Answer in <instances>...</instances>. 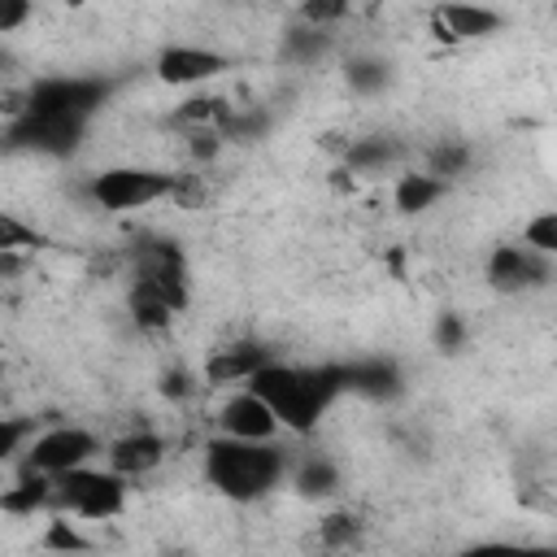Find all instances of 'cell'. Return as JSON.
<instances>
[{
	"label": "cell",
	"mask_w": 557,
	"mask_h": 557,
	"mask_svg": "<svg viewBox=\"0 0 557 557\" xmlns=\"http://www.w3.org/2000/svg\"><path fill=\"white\" fill-rule=\"evenodd\" d=\"M218 422H222V435H231V440H248V444H270V440L283 431L278 418H274V409H270L252 387L235 392V396L222 405Z\"/></svg>",
	"instance_id": "obj_11"
},
{
	"label": "cell",
	"mask_w": 557,
	"mask_h": 557,
	"mask_svg": "<svg viewBox=\"0 0 557 557\" xmlns=\"http://www.w3.org/2000/svg\"><path fill=\"white\" fill-rule=\"evenodd\" d=\"M161 557H191V553H183V548H170V553H161Z\"/></svg>",
	"instance_id": "obj_37"
},
{
	"label": "cell",
	"mask_w": 557,
	"mask_h": 557,
	"mask_svg": "<svg viewBox=\"0 0 557 557\" xmlns=\"http://www.w3.org/2000/svg\"><path fill=\"white\" fill-rule=\"evenodd\" d=\"M270 361H274L270 348H261L257 339H235L205 357V379L209 383H252Z\"/></svg>",
	"instance_id": "obj_14"
},
{
	"label": "cell",
	"mask_w": 557,
	"mask_h": 557,
	"mask_svg": "<svg viewBox=\"0 0 557 557\" xmlns=\"http://www.w3.org/2000/svg\"><path fill=\"white\" fill-rule=\"evenodd\" d=\"M96 453H100V440L87 426H48V431H39L30 440V448L22 453V466L17 470L44 474V479H61L70 470L91 466Z\"/></svg>",
	"instance_id": "obj_6"
},
{
	"label": "cell",
	"mask_w": 557,
	"mask_h": 557,
	"mask_svg": "<svg viewBox=\"0 0 557 557\" xmlns=\"http://www.w3.org/2000/svg\"><path fill=\"white\" fill-rule=\"evenodd\" d=\"M183 174L170 170H148V165H109L100 174L87 178V200L104 213H126V209H144L157 205L165 196L178 200Z\"/></svg>",
	"instance_id": "obj_4"
},
{
	"label": "cell",
	"mask_w": 557,
	"mask_h": 557,
	"mask_svg": "<svg viewBox=\"0 0 557 557\" xmlns=\"http://www.w3.org/2000/svg\"><path fill=\"white\" fill-rule=\"evenodd\" d=\"M235 117V104H226L222 96H187L178 109H174V126L178 131H226V122Z\"/></svg>",
	"instance_id": "obj_21"
},
{
	"label": "cell",
	"mask_w": 557,
	"mask_h": 557,
	"mask_svg": "<svg viewBox=\"0 0 557 557\" xmlns=\"http://www.w3.org/2000/svg\"><path fill=\"white\" fill-rule=\"evenodd\" d=\"M26 17H30V4H22V0H13V4H9L4 13H0V35H9L13 26H22Z\"/></svg>",
	"instance_id": "obj_36"
},
{
	"label": "cell",
	"mask_w": 557,
	"mask_h": 557,
	"mask_svg": "<svg viewBox=\"0 0 557 557\" xmlns=\"http://www.w3.org/2000/svg\"><path fill=\"white\" fill-rule=\"evenodd\" d=\"M287 474H292V461L274 444H248L231 435H218L205 444V479L218 496L235 505H252L270 496Z\"/></svg>",
	"instance_id": "obj_2"
},
{
	"label": "cell",
	"mask_w": 557,
	"mask_h": 557,
	"mask_svg": "<svg viewBox=\"0 0 557 557\" xmlns=\"http://www.w3.org/2000/svg\"><path fill=\"white\" fill-rule=\"evenodd\" d=\"M87 135L83 117H48V113H17L4 126L9 152H35V157H70L78 152Z\"/></svg>",
	"instance_id": "obj_7"
},
{
	"label": "cell",
	"mask_w": 557,
	"mask_h": 557,
	"mask_svg": "<svg viewBox=\"0 0 557 557\" xmlns=\"http://www.w3.org/2000/svg\"><path fill=\"white\" fill-rule=\"evenodd\" d=\"M131 283L161 292L178 313L187 309V257L174 239H139L131 248Z\"/></svg>",
	"instance_id": "obj_8"
},
{
	"label": "cell",
	"mask_w": 557,
	"mask_h": 557,
	"mask_svg": "<svg viewBox=\"0 0 557 557\" xmlns=\"http://www.w3.org/2000/svg\"><path fill=\"white\" fill-rule=\"evenodd\" d=\"M553 283V261L531 252L527 244H496L487 257V287L500 296H522Z\"/></svg>",
	"instance_id": "obj_9"
},
{
	"label": "cell",
	"mask_w": 557,
	"mask_h": 557,
	"mask_svg": "<svg viewBox=\"0 0 557 557\" xmlns=\"http://www.w3.org/2000/svg\"><path fill=\"white\" fill-rule=\"evenodd\" d=\"M57 483V500H52V513H65V518H83V522H109L126 509V479L113 474L109 466H83V470H70Z\"/></svg>",
	"instance_id": "obj_5"
},
{
	"label": "cell",
	"mask_w": 557,
	"mask_h": 557,
	"mask_svg": "<svg viewBox=\"0 0 557 557\" xmlns=\"http://www.w3.org/2000/svg\"><path fill=\"white\" fill-rule=\"evenodd\" d=\"M522 244L531 248V252H540V257H557V209H548V213H535L527 226H522Z\"/></svg>",
	"instance_id": "obj_28"
},
{
	"label": "cell",
	"mask_w": 557,
	"mask_h": 557,
	"mask_svg": "<svg viewBox=\"0 0 557 557\" xmlns=\"http://www.w3.org/2000/svg\"><path fill=\"white\" fill-rule=\"evenodd\" d=\"M466 335H470V331H466V318H461V313L448 309V313L435 318V348H440V352H457V348H466Z\"/></svg>",
	"instance_id": "obj_34"
},
{
	"label": "cell",
	"mask_w": 557,
	"mask_h": 557,
	"mask_svg": "<svg viewBox=\"0 0 557 557\" xmlns=\"http://www.w3.org/2000/svg\"><path fill=\"white\" fill-rule=\"evenodd\" d=\"M448 196V183H440L435 174H426V170H405L400 178H396V187H392V200H396V209L400 213H426L431 205H440Z\"/></svg>",
	"instance_id": "obj_18"
},
{
	"label": "cell",
	"mask_w": 557,
	"mask_h": 557,
	"mask_svg": "<svg viewBox=\"0 0 557 557\" xmlns=\"http://www.w3.org/2000/svg\"><path fill=\"white\" fill-rule=\"evenodd\" d=\"M470 161H474V148L466 139H440L426 148V174H435L448 187H453V178H461L470 170Z\"/></svg>",
	"instance_id": "obj_23"
},
{
	"label": "cell",
	"mask_w": 557,
	"mask_h": 557,
	"mask_svg": "<svg viewBox=\"0 0 557 557\" xmlns=\"http://www.w3.org/2000/svg\"><path fill=\"white\" fill-rule=\"evenodd\" d=\"M344 392L366 396V400H396L405 392V379H400V366L396 361H387V357H361V361H348L344 366Z\"/></svg>",
	"instance_id": "obj_16"
},
{
	"label": "cell",
	"mask_w": 557,
	"mask_h": 557,
	"mask_svg": "<svg viewBox=\"0 0 557 557\" xmlns=\"http://www.w3.org/2000/svg\"><path fill=\"white\" fill-rule=\"evenodd\" d=\"M457 557H557V544H531V540H483L461 548Z\"/></svg>",
	"instance_id": "obj_27"
},
{
	"label": "cell",
	"mask_w": 557,
	"mask_h": 557,
	"mask_svg": "<svg viewBox=\"0 0 557 557\" xmlns=\"http://www.w3.org/2000/svg\"><path fill=\"white\" fill-rule=\"evenodd\" d=\"M35 435H39V431H35V418H4V422H0V457H4V461H17V457L30 448Z\"/></svg>",
	"instance_id": "obj_29"
},
{
	"label": "cell",
	"mask_w": 557,
	"mask_h": 557,
	"mask_svg": "<svg viewBox=\"0 0 557 557\" xmlns=\"http://www.w3.org/2000/svg\"><path fill=\"white\" fill-rule=\"evenodd\" d=\"M222 144H226L222 131H209V126H200V131H183V148H187V157H191L196 165H209V161L222 152Z\"/></svg>",
	"instance_id": "obj_31"
},
{
	"label": "cell",
	"mask_w": 557,
	"mask_h": 557,
	"mask_svg": "<svg viewBox=\"0 0 557 557\" xmlns=\"http://www.w3.org/2000/svg\"><path fill=\"white\" fill-rule=\"evenodd\" d=\"M248 387L274 409L283 431L309 435L322 422V413L344 396V366H287V361H270Z\"/></svg>",
	"instance_id": "obj_1"
},
{
	"label": "cell",
	"mask_w": 557,
	"mask_h": 557,
	"mask_svg": "<svg viewBox=\"0 0 557 557\" xmlns=\"http://www.w3.org/2000/svg\"><path fill=\"white\" fill-rule=\"evenodd\" d=\"M292 487H296L300 496H309V500H322V496H331V492L339 487V470H335V461H326V457H305V461L292 470Z\"/></svg>",
	"instance_id": "obj_24"
},
{
	"label": "cell",
	"mask_w": 557,
	"mask_h": 557,
	"mask_svg": "<svg viewBox=\"0 0 557 557\" xmlns=\"http://www.w3.org/2000/svg\"><path fill=\"white\" fill-rule=\"evenodd\" d=\"M265 126H270V113H265V109H244V113L235 109V117L226 122L222 135H226V139H261Z\"/></svg>",
	"instance_id": "obj_33"
},
{
	"label": "cell",
	"mask_w": 557,
	"mask_h": 557,
	"mask_svg": "<svg viewBox=\"0 0 557 557\" xmlns=\"http://www.w3.org/2000/svg\"><path fill=\"white\" fill-rule=\"evenodd\" d=\"M222 70H231V57H222L218 48H200V44H165L157 52V78L170 87H196L218 78Z\"/></svg>",
	"instance_id": "obj_10"
},
{
	"label": "cell",
	"mask_w": 557,
	"mask_h": 557,
	"mask_svg": "<svg viewBox=\"0 0 557 557\" xmlns=\"http://www.w3.org/2000/svg\"><path fill=\"white\" fill-rule=\"evenodd\" d=\"M126 313H131V322H135L139 331H165V326L178 318V309H174L161 292H152V287H144V283H131V287H126Z\"/></svg>",
	"instance_id": "obj_20"
},
{
	"label": "cell",
	"mask_w": 557,
	"mask_h": 557,
	"mask_svg": "<svg viewBox=\"0 0 557 557\" xmlns=\"http://www.w3.org/2000/svg\"><path fill=\"white\" fill-rule=\"evenodd\" d=\"M335 35L331 30H318V26H305V22H292L283 44H278V57L287 65H318L326 52H331Z\"/></svg>",
	"instance_id": "obj_19"
},
{
	"label": "cell",
	"mask_w": 557,
	"mask_h": 557,
	"mask_svg": "<svg viewBox=\"0 0 557 557\" xmlns=\"http://www.w3.org/2000/svg\"><path fill=\"white\" fill-rule=\"evenodd\" d=\"M39 544H44V553H87L91 544H87V535L78 531V522H70L65 513H52L48 518V527H44V535H39Z\"/></svg>",
	"instance_id": "obj_26"
},
{
	"label": "cell",
	"mask_w": 557,
	"mask_h": 557,
	"mask_svg": "<svg viewBox=\"0 0 557 557\" xmlns=\"http://www.w3.org/2000/svg\"><path fill=\"white\" fill-rule=\"evenodd\" d=\"M39 244H44V235L22 226V218L0 213V252H22V248H39Z\"/></svg>",
	"instance_id": "obj_32"
},
{
	"label": "cell",
	"mask_w": 557,
	"mask_h": 557,
	"mask_svg": "<svg viewBox=\"0 0 557 557\" xmlns=\"http://www.w3.org/2000/svg\"><path fill=\"white\" fill-rule=\"evenodd\" d=\"M344 17H348V4H344V0H309V4L296 9V22L318 26V30H331V26L344 22Z\"/></svg>",
	"instance_id": "obj_30"
},
{
	"label": "cell",
	"mask_w": 557,
	"mask_h": 557,
	"mask_svg": "<svg viewBox=\"0 0 557 557\" xmlns=\"http://www.w3.org/2000/svg\"><path fill=\"white\" fill-rule=\"evenodd\" d=\"M52 500H57V483L52 479L30 474V470H17V483L4 487L0 509L13 513V518H35L39 509H52Z\"/></svg>",
	"instance_id": "obj_17"
},
{
	"label": "cell",
	"mask_w": 557,
	"mask_h": 557,
	"mask_svg": "<svg viewBox=\"0 0 557 557\" xmlns=\"http://www.w3.org/2000/svg\"><path fill=\"white\" fill-rule=\"evenodd\" d=\"M361 544H366V518L357 509H326L309 535L313 557H357Z\"/></svg>",
	"instance_id": "obj_13"
},
{
	"label": "cell",
	"mask_w": 557,
	"mask_h": 557,
	"mask_svg": "<svg viewBox=\"0 0 557 557\" xmlns=\"http://www.w3.org/2000/svg\"><path fill=\"white\" fill-rule=\"evenodd\" d=\"M191 392H196V374H187L183 366H174V370L161 374V396L165 400H187Z\"/></svg>",
	"instance_id": "obj_35"
},
{
	"label": "cell",
	"mask_w": 557,
	"mask_h": 557,
	"mask_svg": "<svg viewBox=\"0 0 557 557\" xmlns=\"http://www.w3.org/2000/svg\"><path fill=\"white\" fill-rule=\"evenodd\" d=\"M431 26L444 44H470V39H487L505 26V17L496 9H479V4H440L431 13Z\"/></svg>",
	"instance_id": "obj_15"
},
{
	"label": "cell",
	"mask_w": 557,
	"mask_h": 557,
	"mask_svg": "<svg viewBox=\"0 0 557 557\" xmlns=\"http://www.w3.org/2000/svg\"><path fill=\"white\" fill-rule=\"evenodd\" d=\"M161 461H165V440H161L157 431H148V426L126 431V435H117V440L104 448V466H109L113 474H122V479H144V474H152Z\"/></svg>",
	"instance_id": "obj_12"
},
{
	"label": "cell",
	"mask_w": 557,
	"mask_h": 557,
	"mask_svg": "<svg viewBox=\"0 0 557 557\" xmlns=\"http://www.w3.org/2000/svg\"><path fill=\"white\" fill-rule=\"evenodd\" d=\"M396 157H400V148H396L392 135H361V139H352V144L344 148V165H348L352 174H379V170H387Z\"/></svg>",
	"instance_id": "obj_22"
},
{
	"label": "cell",
	"mask_w": 557,
	"mask_h": 557,
	"mask_svg": "<svg viewBox=\"0 0 557 557\" xmlns=\"http://www.w3.org/2000/svg\"><path fill=\"white\" fill-rule=\"evenodd\" d=\"M344 78H348V87H352L357 96H379V91L392 83V65H387L383 57L361 52V57H348Z\"/></svg>",
	"instance_id": "obj_25"
},
{
	"label": "cell",
	"mask_w": 557,
	"mask_h": 557,
	"mask_svg": "<svg viewBox=\"0 0 557 557\" xmlns=\"http://www.w3.org/2000/svg\"><path fill=\"white\" fill-rule=\"evenodd\" d=\"M109 96H113L109 78H96V74H48V78H35L17 96L9 117H17V113H48V117H83V122H91L104 109Z\"/></svg>",
	"instance_id": "obj_3"
}]
</instances>
